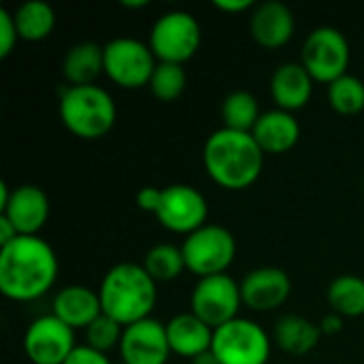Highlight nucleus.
<instances>
[{
	"instance_id": "cd10ccee",
	"label": "nucleus",
	"mask_w": 364,
	"mask_h": 364,
	"mask_svg": "<svg viewBox=\"0 0 364 364\" xmlns=\"http://www.w3.org/2000/svg\"><path fill=\"white\" fill-rule=\"evenodd\" d=\"M186 85H188V73H186L183 64L158 62L147 87L158 100L173 102L186 92Z\"/></svg>"
},
{
	"instance_id": "f03ea898",
	"label": "nucleus",
	"mask_w": 364,
	"mask_h": 364,
	"mask_svg": "<svg viewBox=\"0 0 364 364\" xmlns=\"http://www.w3.org/2000/svg\"><path fill=\"white\" fill-rule=\"evenodd\" d=\"M203 164L213 183L239 192L254 186L264 166V151L252 132L218 128L205 141Z\"/></svg>"
},
{
	"instance_id": "423d86ee",
	"label": "nucleus",
	"mask_w": 364,
	"mask_h": 364,
	"mask_svg": "<svg viewBox=\"0 0 364 364\" xmlns=\"http://www.w3.org/2000/svg\"><path fill=\"white\" fill-rule=\"evenodd\" d=\"M273 339L250 318H235L213 331L211 352L220 364H269Z\"/></svg>"
},
{
	"instance_id": "7ed1b4c3",
	"label": "nucleus",
	"mask_w": 364,
	"mask_h": 364,
	"mask_svg": "<svg viewBox=\"0 0 364 364\" xmlns=\"http://www.w3.org/2000/svg\"><path fill=\"white\" fill-rule=\"evenodd\" d=\"M98 296L102 314L126 328L151 318L158 303V282L143 269V264L119 262L105 273L98 286Z\"/></svg>"
},
{
	"instance_id": "72a5a7b5",
	"label": "nucleus",
	"mask_w": 364,
	"mask_h": 364,
	"mask_svg": "<svg viewBox=\"0 0 364 364\" xmlns=\"http://www.w3.org/2000/svg\"><path fill=\"white\" fill-rule=\"evenodd\" d=\"M318 326H320V331H322L324 337H333V335H337V333L343 331V318L331 311L328 316H324V318L318 322Z\"/></svg>"
},
{
	"instance_id": "f257e3e1",
	"label": "nucleus",
	"mask_w": 364,
	"mask_h": 364,
	"mask_svg": "<svg viewBox=\"0 0 364 364\" xmlns=\"http://www.w3.org/2000/svg\"><path fill=\"white\" fill-rule=\"evenodd\" d=\"M55 250L41 237H17L0 247V292L15 303L45 296L58 282Z\"/></svg>"
},
{
	"instance_id": "ddd939ff",
	"label": "nucleus",
	"mask_w": 364,
	"mask_h": 364,
	"mask_svg": "<svg viewBox=\"0 0 364 364\" xmlns=\"http://www.w3.org/2000/svg\"><path fill=\"white\" fill-rule=\"evenodd\" d=\"M166 339V324L147 318L124 328L119 341V356L126 364H166L171 358Z\"/></svg>"
},
{
	"instance_id": "39448f33",
	"label": "nucleus",
	"mask_w": 364,
	"mask_h": 364,
	"mask_svg": "<svg viewBox=\"0 0 364 364\" xmlns=\"http://www.w3.org/2000/svg\"><path fill=\"white\" fill-rule=\"evenodd\" d=\"M203 43V30L198 19L188 11H166L162 13L151 30L147 45L151 47L158 62L186 64L192 60Z\"/></svg>"
},
{
	"instance_id": "393cba45",
	"label": "nucleus",
	"mask_w": 364,
	"mask_h": 364,
	"mask_svg": "<svg viewBox=\"0 0 364 364\" xmlns=\"http://www.w3.org/2000/svg\"><path fill=\"white\" fill-rule=\"evenodd\" d=\"M220 115H222L224 128L239 130V132H252L262 113H260L258 98L252 92L235 90L222 100Z\"/></svg>"
},
{
	"instance_id": "c85d7f7f",
	"label": "nucleus",
	"mask_w": 364,
	"mask_h": 364,
	"mask_svg": "<svg viewBox=\"0 0 364 364\" xmlns=\"http://www.w3.org/2000/svg\"><path fill=\"white\" fill-rule=\"evenodd\" d=\"M124 335V326L113 318L100 314L87 328H85V346L107 354L109 350L117 348Z\"/></svg>"
},
{
	"instance_id": "dca6fc26",
	"label": "nucleus",
	"mask_w": 364,
	"mask_h": 364,
	"mask_svg": "<svg viewBox=\"0 0 364 364\" xmlns=\"http://www.w3.org/2000/svg\"><path fill=\"white\" fill-rule=\"evenodd\" d=\"M296 30L292 9L282 0H264L250 15V34L264 49H279L290 43Z\"/></svg>"
},
{
	"instance_id": "412c9836",
	"label": "nucleus",
	"mask_w": 364,
	"mask_h": 364,
	"mask_svg": "<svg viewBox=\"0 0 364 364\" xmlns=\"http://www.w3.org/2000/svg\"><path fill=\"white\" fill-rule=\"evenodd\" d=\"M322 337L320 326L299 314H286L273 326V343L290 356L311 354Z\"/></svg>"
},
{
	"instance_id": "b1692460",
	"label": "nucleus",
	"mask_w": 364,
	"mask_h": 364,
	"mask_svg": "<svg viewBox=\"0 0 364 364\" xmlns=\"http://www.w3.org/2000/svg\"><path fill=\"white\" fill-rule=\"evenodd\" d=\"M326 301L333 314L341 318L364 316V279L358 275H339L326 290Z\"/></svg>"
},
{
	"instance_id": "a211bd4d",
	"label": "nucleus",
	"mask_w": 364,
	"mask_h": 364,
	"mask_svg": "<svg viewBox=\"0 0 364 364\" xmlns=\"http://www.w3.org/2000/svg\"><path fill=\"white\" fill-rule=\"evenodd\" d=\"M314 83V77L301 62H284L271 75V96L277 109L294 113L309 105Z\"/></svg>"
},
{
	"instance_id": "e433bc0d",
	"label": "nucleus",
	"mask_w": 364,
	"mask_h": 364,
	"mask_svg": "<svg viewBox=\"0 0 364 364\" xmlns=\"http://www.w3.org/2000/svg\"><path fill=\"white\" fill-rule=\"evenodd\" d=\"M11 192H13V190H11L4 181H0V211L6 207V203H9V198H11Z\"/></svg>"
},
{
	"instance_id": "6ab92c4d",
	"label": "nucleus",
	"mask_w": 364,
	"mask_h": 364,
	"mask_svg": "<svg viewBox=\"0 0 364 364\" xmlns=\"http://www.w3.org/2000/svg\"><path fill=\"white\" fill-rule=\"evenodd\" d=\"M252 136L256 139V143L260 145V149L273 156L286 154L290 151L299 139H301V124L294 117V113L282 111V109H271L264 111L260 115V119L256 122Z\"/></svg>"
},
{
	"instance_id": "4c0bfd02",
	"label": "nucleus",
	"mask_w": 364,
	"mask_h": 364,
	"mask_svg": "<svg viewBox=\"0 0 364 364\" xmlns=\"http://www.w3.org/2000/svg\"><path fill=\"white\" fill-rule=\"evenodd\" d=\"M119 4L124 9H145V6H149V0H122Z\"/></svg>"
},
{
	"instance_id": "f3484780",
	"label": "nucleus",
	"mask_w": 364,
	"mask_h": 364,
	"mask_svg": "<svg viewBox=\"0 0 364 364\" xmlns=\"http://www.w3.org/2000/svg\"><path fill=\"white\" fill-rule=\"evenodd\" d=\"M51 314L73 331H85L102 314L98 290L81 284L64 286L51 301Z\"/></svg>"
},
{
	"instance_id": "0eeeda50",
	"label": "nucleus",
	"mask_w": 364,
	"mask_h": 364,
	"mask_svg": "<svg viewBox=\"0 0 364 364\" xmlns=\"http://www.w3.org/2000/svg\"><path fill=\"white\" fill-rule=\"evenodd\" d=\"M186 269L198 279L222 275L237 256V239L220 224H205L181 243Z\"/></svg>"
},
{
	"instance_id": "aec40b11",
	"label": "nucleus",
	"mask_w": 364,
	"mask_h": 364,
	"mask_svg": "<svg viewBox=\"0 0 364 364\" xmlns=\"http://www.w3.org/2000/svg\"><path fill=\"white\" fill-rule=\"evenodd\" d=\"M166 339L171 352L181 358H196L211 350L213 346V328L207 326L192 311L177 314L166 322Z\"/></svg>"
},
{
	"instance_id": "1a4fd4ad",
	"label": "nucleus",
	"mask_w": 364,
	"mask_h": 364,
	"mask_svg": "<svg viewBox=\"0 0 364 364\" xmlns=\"http://www.w3.org/2000/svg\"><path fill=\"white\" fill-rule=\"evenodd\" d=\"M158 66L151 47L132 36H117L105 45V75L124 90L149 85Z\"/></svg>"
},
{
	"instance_id": "f704fd0d",
	"label": "nucleus",
	"mask_w": 364,
	"mask_h": 364,
	"mask_svg": "<svg viewBox=\"0 0 364 364\" xmlns=\"http://www.w3.org/2000/svg\"><path fill=\"white\" fill-rule=\"evenodd\" d=\"M19 237V232L15 230V226L0 213V247L9 245L11 241H15Z\"/></svg>"
},
{
	"instance_id": "c9c22d12",
	"label": "nucleus",
	"mask_w": 364,
	"mask_h": 364,
	"mask_svg": "<svg viewBox=\"0 0 364 364\" xmlns=\"http://www.w3.org/2000/svg\"><path fill=\"white\" fill-rule=\"evenodd\" d=\"M190 364H220V360H218V358H215V354L209 350V352H205V354H200V356L192 358Z\"/></svg>"
},
{
	"instance_id": "2f4dec72",
	"label": "nucleus",
	"mask_w": 364,
	"mask_h": 364,
	"mask_svg": "<svg viewBox=\"0 0 364 364\" xmlns=\"http://www.w3.org/2000/svg\"><path fill=\"white\" fill-rule=\"evenodd\" d=\"M160 196H162V190H160V188H151V186L141 188V190H139V194H136V205H139L143 211H147V213H154V215H156L158 205H160Z\"/></svg>"
},
{
	"instance_id": "6e6552de",
	"label": "nucleus",
	"mask_w": 364,
	"mask_h": 364,
	"mask_svg": "<svg viewBox=\"0 0 364 364\" xmlns=\"http://www.w3.org/2000/svg\"><path fill=\"white\" fill-rule=\"evenodd\" d=\"M301 64L314 77L316 83L331 85L339 77L348 75L350 43L339 28L320 26L307 34L301 49Z\"/></svg>"
},
{
	"instance_id": "2eb2a0df",
	"label": "nucleus",
	"mask_w": 364,
	"mask_h": 364,
	"mask_svg": "<svg viewBox=\"0 0 364 364\" xmlns=\"http://www.w3.org/2000/svg\"><path fill=\"white\" fill-rule=\"evenodd\" d=\"M49 196L43 188L23 183L13 188L6 207L0 211L19 232V237H38L49 220Z\"/></svg>"
},
{
	"instance_id": "20e7f679",
	"label": "nucleus",
	"mask_w": 364,
	"mask_h": 364,
	"mask_svg": "<svg viewBox=\"0 0 364 364\" xmlns=\"http://www.w3.org/2000/svg\"><path fill=\"white\" fill-rule=\"evenodd\" d=\"M58 111L64 128L85 141L102 139L117 119L113 96L96 83L66 85L60 94Z\"/></svg>"
},
{
	"instance_id": "7c9ffc66",
	"label": "nucleus",
	"mask_w": 364,
	"mask_h": 364,
	"mask_svg": "<svg viewBox=\"0 0 364 364\" xmlns=\"http://www.w3.org/2000/svg\"><path fill=\"white\" fill-rule=\"evenodd\" d=\"M64 364H113V363L109 360V356H107V354H102V352H98V350L90 348V346H77V348L73 350V354L66 358V363Z\"/></svg>"
},
{
	"instance_id": "473e14b6",
	"label": "nucleus",
	"mask_w": 364,
	"mask_h": 364,
	"mask_svg": "<svg viewBox=\"0 0 364 364\" xmlns=\"http://www.w3.org/2000/svg\"><path fill=\"white\" fill-rule=\"evenodd\" d=\"M213 6L222 13H243V11H254L256 2L254 0H215Z\"/></svg>"
},
{
	"instance_id": "bb28decb",
	"label": "nucleus",
	"mask_w": 364,
	"mask_h": 364,
	"mask_svg": "<svg viewBox=\"0 0 364 364\" xmlns=\"http://www.w3.org/2000/svg\"><path fill=\"white\" fill-rule=\"evenodd\" d=\"M328 102L339 115H358L364 109V83L354 75H343L328 85Z\"/></svg>"
},
{
	"instance_id": "c756f323",
	"label": "nucleus",
	"mask_w": 364,
	"mask_h": 364,
	"mask_svg": "<svg viewBox=\"0 0 364 364\" xmlns=\"http://www.w3.org/2000/svg\"><path fill=\"white\" fill-rule=\"evenodd\" d=\"M17 41H19V32L13 13L9 9H0V58L11 55Z\"/></svg>"
},
{
	"instance_id": "9d476101",
	"label": "nucleus",
	"mask_w": 364,
	"mask_h": 364,
	"mask_svg": "<svg viewBox=\"0 0 364 364\" xmlns=\"http://www.w3.org/2000/svg\"><path fill=\"white\" fill-rule=\"evenodd\" d=\"M190 307L196 318H200L213 331L239 318V309L243 307L241 284H237L230 275H211L198 279L192 290Z\"/></svg>"
},
{
	"instance_id": "58836bf2",
	"label": "nucleus",
	"mask_w": 364,
	"mask_h": 364,
	"mask_svg": "<svg viewBox=\"0 0 364 364\" xmlns=\"http://www.w3.org/2000/svg\"><path fill=\"white\" fill-rule=\"evenodd\" d=\"M119 364H126V363H119Z\"/></svg>"
},
{
	"instance_id": "f8f14e48",
	"label": "nucleus",
	"mask_w": 364,
	"mask_h": 364,
	"mask_svg": "<svg viewBox=\"0 0 364 364\" xmlns=\"http://www.w3.org/2000/svg\"><path fill=\"white\" fill-rule=\"evenodd\" d=\"M75 348V331L53 314L36 318L23 333V352L32 364H64Z\"/></svg>"
},
{
	"instance_id": "4468645a",
	"label": "nucleus",
	"mask_w": 364,
	"mask_h": 364,
	"mask_svg": "<svg viewBox=\"0 0 364 364\" xmlns=\"http://www.w3.org/2000/svg\"><path fill=\"white\" fill-rule=\"evenodd\" d=\"M292 294L290 275L279 267H260L250 271L241 279L243 307L256 314H269L279 309Z\"/></svg>"
},
{
	"instance_id": "5701e85b",
	"label": "nucleus",
	"mask_w": 364,
	"mask_h": 364,
	"mask_svg": "<svg viewBox=\"0 0 364 364\" xmlns=\"http://www.w3.org/2000/svg\"><path fill=\"white\" fill-rule=\"evenodd\" d=\"M15 26L21 41L38 43L45 41L55 28V11L45 0H26L15 11Z\"/></svg>"
},
{
	"instance_id": "a878e982",
	"label": "nucleus",
	"mask_w": 364,
	"mask_h": 364,
	"mask_svg": "<svg viewBox=\"0 0 364 364\" xmlns=\"http://www.w3.org/2000/svg\"><path fill=\"white\" fill-rule=\"evenodd\" d=\"M143 269L156 279V282H173L186 271V258L181 247L171 243H160L147 250Z\"/></svg>"
},
{
	"instance_id": "4be33fe9",
	"label": "nucleus",
	"mask_w": 364,
	"mask_h": 364,
	"mask_svg": "<svg viewBox=\"0 0 364 364\" xmlns=\"http://www.w3.org/2000/svg\"><path fill=\"white\" fill-rule=\"evenodd\" d=\"M105 73V47L94 41L73 45L62 60V75L68 85H92Z\"/></svg>"
},
{
	"instance_id": "9b49d317",
	"label": "nucleus",
	"mask_w": 364,
	"mask_h": 364,
	"mask_svg": "<svg viewBox=\"0 0 364 364\" xmlns=\"http://www.w3.org/2000/svg\"><path fill=\"white\" fill-rule=\"evenodd\" d=\"M209 203L205 194L188 183H173L162 188L156 218L162 228L175 235H192L207 224Z\"/></svg>"
}]
</instances>
